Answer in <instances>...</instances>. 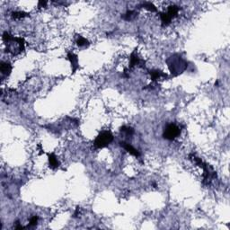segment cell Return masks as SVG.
I'll return each instance as SVG.
<instances>
[{
    "label": "cell",
    "instance_id": "cell-1",
    "mask_svg": "<svg viewBox=\"0 0 230 230\" xmlns=\"http://www.w3.org/2000/svg\"><path fill=\"white\" fill-rule=\"evenodd\" d=\"M113 140V136L110 131H103L96 137L94 145L97 148H103L107 146Z\"/></svg>",
    "mask_w": 230,
    "mask_h": 230
},
{
    "label": "cell",
    "instance_id": "cell-2",
    "mask_svg": "<svg viewBox=\"0 0 230 230\" xmlns=\"http://www.w3.org/2000/svg\"><path fill=\"white\" fill-rule=\"evenodd\" d=\"M181 133L180 128L176 126L175 124H169L166 127V129H164L163 132V137L167 139V140H174L175 138H176Z\"/></svg>",
    "mask_w": 230,
    "mask_h": 230
},
{
    "label": "cell",
    "instance_id": "cell-3",
    "mask_svg": "<svg viewBox=\"0 0 230 230\" xmlns=\"http://www.w3.org/2000/svg\"><path fill=\"white\" fill-rule=\"evenodd\" d=\"M121 146H122L127 152H129L130 155H132V156H134V157H140V153L137 150L135 147H133V146H131L130 144L125 143V142H121Z\"/></svg>",
    "mask_w": 230,
    "mask_h": 230
},
{
    "label": "cell",
    "instance_id": "cell-4",
    "mask_svg": "<svg viewBox=\"0 0 230 230\" xmlns=\"http://www.w3.org/2000/svg\"><path fill=\"white\" fill-rule=\"evenodd\" d=\"M68 58L70 60L71 63V67H72V73H75L76 71V69L78 68V58L76 54L72 52H69L68 54Z\"/></svg>",
    "mask_w": 230,
    "mask_h": 230
},
{
    "label": "cell",
    "instance_id": "cell-5",
    "mask_svg": "<svg viewBox=\"0 0 230 230\" xmlns=\"http://www.w3.org/2000/svg\"><path fill=\"white\" fill-rule=\"evenodd\" d=\"M48 157H49V163H50V166L52 168V169H56V168L59 167L60 166V163L57 159V157L55 156L54 153H51L48 155Z\"/></svg>",
    "mask_w": 230,
    "mask_h": 230
},
{
    "label": "cell",
    "instance_id": "cell-6",
    "mask_svg": "<svg viewBox=\"0 0 230 230\" xmlns=\"http://www.w3.org/2000/svg\"><path fill=\"white\" fill-rule=\"evenodd\" d=\"M150 76H151V79L153 81H157V79H160L162 77H167V75L159 70H152L150 71Z\"/></svg>",
    "mask_w": 230,
    "mask_h": 230
},
{
    "label": "cell",
    "instance_id": "cell-7",
    "mask_svg": "<svg viewBox=\"0 0 230 230\" xmlns=\"http://www.w3.org/2000/svg\"><path fill=\"white\" fill-rule=\"evenodd\" d=\"M141 62H143V61L140 60L139 58H138V56L136 55L135 51H133V52L131 53V55H130V62H129V68H133V67H135V66L140 65Z\"/></svg>",
    "mask_w": 230,
    "mask_h": 230
},
{
    "label": "cell",
    "instance_id": "cell-8",
    "mask_svg": "<svg viewBox=\"0 0 230 230\" xmlns=\"http://www.w3.org/2000/svg\"><path fill=\"white\" fill-rule=\"evenodd\" d=\"M12 71V66L6 62L1 63V73L6 76H9Z\"/></svg>",
    "mask_w": 230,
    "mask_h": 230
},
{
    "label": "cell",
    "instance_id": "cell-9",
    "mask_svg": "<svg viewBox=\"0 0 230 230\" xmlns=\"http://www.w3.org/2000/svg\"><path fill=\"white\" fill-rule=\"evenodd\" d=\"M178 12H179V7L178 6H170L168 7L166 14L169 15V17L171 19H173L174 17H175L177 15Z\"/></svg>",
    "mask_w": 230,
    "mask_h": 230
},
{
    "label": "cell",
    "instance_id": "cell-10",
    "mask_svg": "<svg viewBox=\"0 0 230 230\" xmlns=\"http://www.w3.org/2000/svg\"><path fill=\"white\" fill-rule=\"evenodd\" d=\"M160 18H161V22H162V25L163 26L168 25L170 23L171 20H172L166 13H160Z\"/></svg>",
    "mask_w": 230,
    "mask_h": 230
},
{
    "label": "cell",
    "instance_id": "cell-11",
    "mask_svg": "<svg viewBox=\"0 0 230 230\" xmlns=\"http://www.w3.org/2000/svg\"><path fill=\"white\" fill-rule=\"evenodd\" d=\"M26 16H29V14L27 13H24V12H14L12 14V17L14 19H22V18L26 17Z\"/></svg>",
    "mask_w": 230,
    "mask_h": 230
},
{
    "label": "cell",
    "instance_id": "cell-12",
    "mask_svg": "<svg viewBox=\"0 0 230 230\" xmlns=\"http://www.w3.org/2000/svg\"><path fill=\"white\" fill-rule=\"evenodd\" d=\"M76 43H77V45L80 46V47L85 46V45H88V44H89L88 41H87L85 38L82 37V36H79V37H78V39H77V41H76Z\"/></svg>",
    "mask_w": 230,
    "mask_h": 230
},
{
    "label": "cell",
    "instance_id": "cell-13",
    "mask_svg": "<svg viewBox=\"0 0 230 230\" xmlns=\"http://www.w3.org/2000/svg\"><path fill=\"white\" fill-rule=\"evenodd\" d=\"M142 6H143L144 8L147 9V10L151 11V12H157V7H156L153 4H151V3H145V4L142 5Z\"/></svg>",
    "mask_w": 230,
    "mask_h": 230
},
{
    "label": "cell",
    "instance_id": "cell-14",
    "mask_svg": "<svg viewBox=\"0 0 230 230\" xmlns=\"http://www.w3.org/2000/svg\"><path fill=\"white\" fill-rule=\"evenodd\" d=\"M136 16V13L134 11H128L125 14V15L123 16V18L125 20H131L132 18H134Z\"/></svg>",
    "mask_w": 230,
    "mask_h": 230
},
{
    "label": "cell",
    "instance_id": "cell-15",
    "mask_svg": "<svg viewBox=\"0 0 230 230\" xmlns=\"http://www.w3.org/2000/svg\"><path fill=\"white\" fill-rule=\"evenodd\" d=\"M121 131H123V132H126L128 135H132L133 134V129H131V128H129V127H125V126H123L122 128H121Z\"/></svg>",
    "mask_w": 230,
    "mask_h": 230
},
{
    "label": "cell",
    "instance_id": "cell-16",
    "mask_svg": "<svg viewBox=\"0 0 230 230\" xmlns=\"http://www.w3.org/2000/svg\"><path fill=\"white\" fill-rule=\"evenodd\" d=\"M37 222H38V217L37 216H34L32 217L30 220V224H29V227H33V226H36L37 225Z\"/></svg>",
    "mask_w": 230,
    "mask_h": 230
}]
</instances>
